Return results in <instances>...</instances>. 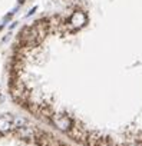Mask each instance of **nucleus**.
<instances>
[{"label":"nucleus","mask_w":142,"mask_h":146,"mask_svg":"<svg viewBox=\"0 0 142 146\" xmlns=\"http://www.w3.org/2000/svg\"><path fill=\"white\" fill-rule=\"evenodd\" d=\"M69 23H70V26H72L73 29H81L86 23V16L82 12H75L72 16H70Z\"/></svg>","instance_id":"f257e3e1"},{"label":"nucleus","mask_w":142,"mask_h":146,"mask_svg":"<svg viewBox=\"0 0 142 146\" xmlns=\"http://www.w3.org/2000/svg\"><path fill=\"white\" fill-rule=\"evenodd\" d=\"M53 123L59 129H62V130H67L69 126H70V120L67 117H65V116H56V117H53Z\"/></svg>","instance_id":"f03ea898"},{"label":"nucleus","mask_w":142,"mask_h":146,"mask_svg":"<svg viewBox=\"0 0 142 146\" xmlns=\"http://www.w3.org/2000/svg\"><path fill=\"white\" fill-rule=\"evenodd\" d=\"M12 127V119L10 117H0V132H7Z\"/></svg>","instance_id":"7ed1b4c3"}]
</instances>
